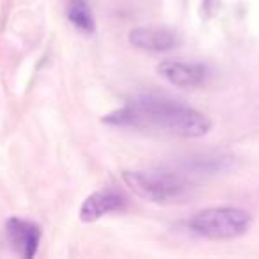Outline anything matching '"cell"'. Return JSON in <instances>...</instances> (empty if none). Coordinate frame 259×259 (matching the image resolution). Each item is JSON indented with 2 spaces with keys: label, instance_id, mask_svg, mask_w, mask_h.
<instances>
[{
  "label": "cell",
  "instance_id": "6da1fadb",
  "mask_svg": "<svg viewBox=\"0 0 259 259\" xmlns=\"http://www.w3.org/2000/svg\"><path fill=\"white\" fill-rule=\"evenodd\" d=\"M103 122L121 128L153 130L176 137L197 139L209 134L213 122L206 114L183 101L158 94H141L103 117Z\"/></svg>",
  "mask_w": 259,
  "mask_h": 259
},
{
  "label": "cell",
  "instance_id": "7a4b0ae2",
  "mask_svg": "<svg viewBox=\"0 0 259 259\" xmlns=\"http://www.w3.org/2000/svg\"><path fill=\"white\" fill-rule=\"evenodd\" d=\"M122 181L135 195L155 204L183 201L192 190L187 178L169 170H124Z\"/></svg>",
  "mask_w": 259,
  "mask_h": 259
},
{
  "label": "cell",
  "instance_id": "3957f363",
  "mask_svg": "<svg viewBox=\"0 0 259 259\" xmlns=\"http://www.w3.org/2000/svg\"><path fill=\"white\" fill-rule=\"evenodd\" d=\"M252 227V215L243 208L219 206L197 211L188 220V229L208 240H234L247 234Z\"/></svg>",
  "mask_w": 259,
  "mask_h": 259
},
{
  "label": "cell",
  "instance_id": "277c9868",
  "mask_svg": "<svg viewBox=\"0 0 259 259\" xmlns=\"http://www.w3.org/2000/svg\"><path fill=\"white\" fill-rule=\"evenodd\" d=\"M128 41L132 47L144 52H170L180 47L181 37L174 29L165 25H142L130 30Z\"/></svg>",
  "mask_w": 259,
  "mask_h": 259
},
{
  "label": "cell",
  "instance_id": "5b68a950",
  "mask_svg": "<svg viewBox=\"0 0 259 259\" xmlns=\"http://www.w3.org/2000/svg\"><path fill=\"white\" fill-rule=\"evenodd\" d=\"M156 71L169 83L183 89L201 87L208 78V68L201 62L185 61H162L156 66Z\"/></svg>",
  "mask_w": 259,
  "mask_h": 259
},
{
  "label": "cell",
  "instance_id": "8992f818",
  "mask_svg": "<svg viewBox=\"0 0 259 259\" xmlns=\"http://www.w3.org/2000/svg\"><path fill=\"white\" fill-rule=\"evenodd\" d=\"M126 206V197L117 190L112 188H105V190H98L91 194L85 201L80 206V220L85 224L96 222V220L103 219L105 215L121 211Z\"/></svg>",
  "mask_w": 259,
  "mask_h": 259
},
{
  "label": "cell",
  "instance_id": "52a82bcc",
  "mask_svg": "<svg viewBox=\"0 0 259 259\" xmlns=\"http://www.w3.org/2000/svg\"><path fill=\"white\" fill-rule=\"evenodd\" d=\"M6 233H8L9 243L13 245L16 252L22 257H34L37 254L41 241V229L34 222L13 217L6 224Z\"/></svg>",
  "mask_w": 259,
  "mask_h": 259
},
{
  "label": "cell",
  "instance_id": "ba28073f",
  "mask_svg": "<svg viewBox=\"0 0 259 259\" xmlns=\"http://www.w3.org/2000/svg\"><path fill=\"white\" fill-rule=\"evenodd\" d=\"M68 20L75 29L83 34H93L96 30L94 16L85 0H69L68 2Z\"/></svg>",
  "mask_w": 259,
  "mask_h": 259
}]
</instances>
